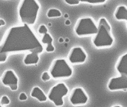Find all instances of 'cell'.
I'll return each mask as SVG.
<instances>
[{
    "mask_svg": "<svg viewBox=\"0 0 127 107\" xmlns=\"http://www.w3.org/2000/svg\"><path fill=\"white\" fill-rule=\"evenodd\" d=\"M43 51L42 43L26 24L8 29L0 43V52L7 54L25 51L40 54Z\"/></svg>",
    "mask_w": 127,
    "mask_h": 107,
    "instance_id": "1",
    "label": "cell"
},
{
    "mask_svg": "<svg viewBox=\"0 0 127 107\" xmlns=\"http://www.w3.org/2000/svg\"><path fill=\"white\" fill-rule=\"evenodd\" d=\"M40 5L37 0H21L18 7L19 18L22 24L33 25L37 20Z\"/></svg>",
    "mask_w": 127,
    "mask_h": 107,
    "instance_id": "2",
    "label": "cell"
},
{
    "mask_svg": "<svg viewBox=\"0 0 127 107\" xmlns=\"http://www.w3.org/2000/svg\"><path fill=\"white\" fill-rule=\"evenodd\" d=\"M97 27V32L92 40L94 46L97 48L111 46L114 42V38L111 27L106 18L102 17L99 19Z\"/></svg>",
    "mask_w": 127,
    "mask_h": 107,
    "instance_id": "3",
    "label": "cell"
},
{
    "mask_svg": "<svg viewBox=\"0 0 127 107\" xmlns=\"http://www.w3.org/2000/svg\"><path fill=\"white\" fill-rule=\"evenodd\" d=\"M49 73L51 78L54 79L69 78L73 73L72 68L64 59H57L53 61Z\"/></svg>",
    "mask_w": 127,
    "mask_h": 107,
    "instance_id": "4",
    "label": "cell"
},
{
    "mask_svg": "<svg viewBox=\"0 0 127 107\" xmlns=\"http://www.w3.org/2000/svg\"><path fill=\"white\" fill-rule=\"evenodd\" d=\"M97 26L92 18L85 17L78 20L75 27V32L78 37L95 35L97 32Z\"/></svg>",
    "mask_w": 127,
    "mask_h": 107,
    "instance_id": "5",
    "label": "cell"
},
{
    "mask_svg": "<svg viewBox=\"0 0 127 107\" xmlns=\"http://www.w3.org/2000/svg\"><path fill=\"white\" fill-rule=\"evenodd\" d=\"M68 92V88L65 83H58L50 89L47 98L57 107H60L63 105V97L67 95Z\"/></svg>",
    "mask_w": 127,
    "mask_h": 107,
    "instance_id": "6",
    "label": "cell"
},
{
    "mask_svg": "<svg viewBox=\"0 0 127 107\" xmlns=\"http://www.w3.org/2000/svg\"><path fill=\"white\" fill-rule=\"evenodd\" d=\"M1 81L4 85L9 87L12 91H15L18 89V76L12 70H8L4 72L1 78Z\"/></svg>",
    "mask_w": 127,
    "mask_h": 107,
    "instance_id": "7",
    "label": "cell"
},
{
    "mask_svg": "<svg viewBox=\"0 0 127 107\" xmlns=\"http://www.w3.org/2000/svg\"><path fill=\"white\" fill-rule=\"evenodd\" d=\"M87 55L81 47L72 48L68 54V60L72 64H80L85 62Z\"/></svg>",
    "mask_w": 127,
    "mask_h": 107,
    "instance_id": "8",
    "label": "cell"
},
{
    "mask_svg": "<svg viewBox=\"0 0 127 107\" xmlns=\"http://www.w3.org/2000/svg\"><path fill=\"white\" fill-rule=\"evenodd\" d=\"M69 100L73 105H85L88 102V97L82 88H76L71 91Z\"/></svg>",
    "mask_w": 127,
    "mask_h": 107,
    "instance_id": "9",
    "label": "cell"
},
{
    "mask_svg": "<svg viewBox=\"0 0 127 107\" xmlns=\"http://www.w3.org/2000/svg\"><path fill=\"white\" fill-rule=\"evenodd\" d=\"M108 89L111 91L127 89V76L121 74V76L113 78L109 80Z\"/></svg>",
    "mask_w": 127,
    "mask_h": 107,
    "instance_id": "10",
    "label": "cell"
},
{
    "mask_svg": "<svg viewBox=\"0 0 127 107\" xmlns=\"http://www.w3.org/2000/svg\"><path fill=\"white\" fill-rule=\"evenodd\" d=\"M116 69L120 74L127 76V53L120 57L117 63Z\"/></svg>",
    "mask_w": 127,
    "mask_h": 107,
    "instance_id": "11",
    "label": "cell"
},
{
    "mask_svg": "<svg viewBox=\"0 0 127 107\" xmlns=\"http://www.w3.org/2000/svg\"><path fill=\"white\" fill-rule=\"evenodd\" d=\"M53 39L52 36L47 32L43 35L41 39V43L46 44V47L45 48L46 52L47 53H53L55 51V47L53 44Z\"/></svg>",
    "mask_w": 127,
    "mask_h": 107,
    "instance_id": "12",
    "label": "cell"
},
{
    "mask_svg": "<svg viewBox=\"0 0 127 107\" xmlns=\"http://www.w3.org/2000/svg\"><path fill=\"white\" fill-rule=\"evenodd\" d=\"M30 95L31 97L37 99L40 102H45L47 99V96L38 86H35L32 89Z\"/></svg>",
    "mask_w": 127,
    "mask_h": 107,
    "instance_id": "13",
    "label": "cell"
},
{
    "mask_svg": "<svg viewBox=\"0 0 127 107\" xmlns=\"http://www.w3.org/2000/svg\"><path fill=\"white\" fill-rule=\"evenodd\" d=\"M39 54L35 52H31L27 54L23 59L24 64L26 65L37 64L39 60Z\"/></svg>",
    "mask_w": 127,
    "mask_h": 107,
    "instance_id": "14",
    "label": "cell"
},
{
    "mask_svg": "<svg viewBox=\"0 0 127 107\" xmlns=\"http://www.w3.org/2000/svg\"><path fill=\"white\" fill-rule=\"evenodd\" d=\"M114 15L117 20L126 21L127 26V8L125 6H120L117 7Z\"/></svg>",
    "mask_w": 127,
    "mask_h": 107,
    "instance_id": "15",
    "label": "cell"
},
{
    "mask_svg": "<svg viewBox=\"0 0 127 107\" xmlns=\"http://www.w3.org/2000/svg\"><path fill=\"white\" fill-rule=\"evenodd\" d=\"M46 16L48 18H59L62 16L61 11L55 8H50L47 12Z\"/></svg>",
    "mask_w": 127,
    "mask_h": 107,
    "instance_id": "16",
    "label": "cell"
},
{
    "mask_svg": "<svg viewBox=\"0 0 127 107\" xmlns=\"http://www.w3.org/2000/svg\"><path fill=\"white\" fill-rule=\"evenodd\" d=\"M107 0H79L80 2H86L88 3L96 4L103 3Z\"/></svg>",
    "mask_w": 127,
    "mask_h": 107,
    "instance_id": "17",
    "label": "cell"
},
{
    "mask_svg": "<svg viewBox=\"0 0 127 107\" xmlns=\"http://www.w3.org/2000/svg\"><path fill=\"white\" fill-rule=\"evenodd\" d=\"M10 103V100L7 96H2L0 99V104L3 106L4 105H7Z\"/></svg>",
    "mask_w": 127,
    "mask_h": 107,
    "instance_id": "18",
    "label": "cell"
},
{
    "mask_svg": "<svg viewBox=\"0 0 127 107\" xmlns=\"http://www.w3.org/2000/svg\"><path fill=\"white\" fill-rule=\"evenodd\" d=\"M51 77L49 73V72H47V71L44 72L42 74L41 77V80L44 82H47L49 81L51 79Z\"/></svg>",
    "mask_w": 127,
    "mask_h": 107,
    "instance_id": "19",
    "label": "cell"
},
{
    "mask_svg": "<svg viewBox=\"0 0 127 107\" xmlns=\"http://www.w3.org/2000/svg\"><path fill=\"white\" fill-rule=\"evenodd\" d=\"M38 32L40 34H45L48 32V29L45 25H41L38 28Z\"/></svg>",
    "mask_w": 127,
    "mask_h": 107,
    "instance_id": "20",
    "label": "cell"
},
{
    "mask_svg": "<svg viewBox=\"0 0 127 107\" xmlns=\"http://www.w3.org/2000/svg\"><path fill=\"white\" fill-rule=\"evenodd\" d=\"M64 2L69 5H77L80 3L79 0H64Z\"/></svg>",
    "mask_w": 127,
    "mask_h": 107,
    "instance_id": "21",
    "label": "cell"
},
{
    "mask_svg": "<svg viewBox=\"0 0 127 107\" xmlns=\"http://www.w3.org/2000/svg\"><path fill=\"white\" fill-rule=\"evenodd\" d=\"M8 54L0 52V63H4L7 60Z\"/></svg>",
    "mask_w": 127,
    "mask_h": 107,
    "instance_id": "22",
    "label": "cell"
},
{
    "mask_svg": "<svg viewBox=\"0 0 127 107\" xmlns=\"http://www.w3.org/2000/svg\"><path fill=\"white\" fill-rule=\"evenodd\" d=\"M19 100L21 101H24L28 99V96L25 93H21L19 96Z\"/></svg>",
    "mask_w": 127,
    "mask_h": 107,
    "instance_id": "23",
    "label": "cell"
},
{
    "mask_svg": "<svg viewBox=\"0 0 127 107\" xmlns=\"http://www.w3.org/2000/svg\"><path fill=\"white\" fill-rule=\"evenodd\" d=\"M6 25V22L5 21L1 19H0V27L1 26H4Z\"/></svg>",
    "mask_w": 127,
    "mask_h": 107,
    "instance_id": "24",
    "label": "cell"
},
{
    "mask_svg": "<svg viewBox=\"0 0 127 107\" xmlns=\"http://www.w3.org/2000/svg\"><path fill=\"white\" fill-rule=\"evenodd\" d=\"M65 25H69L71 24V22L69 20H67L65 22Z\"/></svg>",
    "mask_w": 127,
    "mask_h": 107,
    "instance_id": "25",
    "label": "cell"
},
{
    "mask_svg": "<svg viewBox=\"0 0 127 107\" xmlns=\"http://www.w3.org/2000/svg\"><path fill=\"white\" fill-rule=\"evenodd\" d=\"M64 39L62 38H60L59 39V42H60V43H63L64 42Z\"/></svg>",
    "mask_w": 127,
    "mask_h": 107,
    "instance_id": "26",
    "label": "cell"
},
{
    "mask_svg": "<svg viewBox=\"0 0 127 107\" xmlns=\"http://www.w3.org/2000/svg\"><path fill=\"white\" fill-rule=\"evenodd\" d=\"M68 15L67 14H64V17H65V18H67L68 17Z\"/></svg>",
    "mask_w": 127,
    "mask_h": 107,
    "instance_id": "27",
    "label": "cell"
},
{
    "mask_svg": "<svg viewBox=\"0 0 127 107\" xmlns=\"http://www.w3.org/2000/svg\"><path fill=\"white\" fill-rule=\"evenodd\" d=\"M65 42H69V39H68V38H66L65 40Z\"/></svg>",
    "mask_w": 127,
    "mask_h": 107,
    "instance_id": "28",
    "label": "cell"
},
{
    "mask_svg": "<svg viewBox=\"0 0 127 107\" xmlns=\"http://www.w3.org/2000/svg\"><path fill=\"white\" fill-rule=\"evenodd\" d=\"M3 107L1 104H0V107Z\"/></svg>",
    "mask_w": 127,
    "mask_h": 107,
    "instance_id": "29",
    "label": "cell"
},
{
    "mask_svg": "<svg viewBox=\"0 0 127 107\" xmlns=\"http://www.w3.org/2000/svg\"></svg>",
    "mask_w": 127,
    "mask_h": 107,
    "instance_id": "30",
    "label": "cell"
}]
</instances>
